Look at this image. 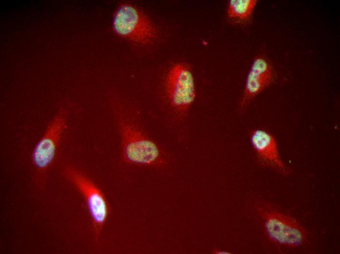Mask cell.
Listing matches in <instances>:
<instances>
[{
    "instance_id": "obj_1",
    "label": "cell",
    "mask_w": 340,
    "mask_h": 254,
    "mask_svg": "<svg viewBox=\"0 0 340 254\" xmlns=\"http://www.w3.org/2000/svg\"><path fill=\"white\" fill-rule=\"evenodd\" d=\"M121 138L122 155L129 164L159 167L166 159L158 146L125 115L118 116Z\"/></svg>"
},
{
    "instance_id": "obj_2",
    "label": "cell",
    "mask_w": 340,
    "mask_h": 254,
    "mask_svg": "<svg viewBox=\"0 0 340 254\" xmlns=\"http://www.w3.org/2000/svg\"><path fill=\"white\" fill-rule=\"evenodd\" d=\"M68 112L61 107L47 126L36 144L32 153V163L36 178L41 187L44 184L48 170L52 166L61 137L67 127Z\"/></svg>"
},
{
    "instance_id": "obj_3",
    "label": "cell",
    "mask_w": 340,
    "mask_h": 254,
    "mask_svg": "<svg viewBox=\"0 0 340 254\" xmlns=\"http://www.w3.org/2000/svg\"><path fill=\"white\" fill-rule=\"evenodd\" d=\"M112 28L115 34L134 42L146 44L156 36V29L149 18L138 7L122 3L114 12Z\"/></svg>"
},
{
    "instance_id": "obj_4",
    "label": "cell",
    "mask_w": 340,
    "mask_h": 254,
    "mask_svg": "<svg viewBox=\"0 0 340 254\" xmlns=\"http://www.w3.org/2000/svg\"><path fill=\"white\" fill-rule=\"evenodd\" d=\"M63 174L84 198L91 218L95 240H98L109 212L104 193L90 179L71 167H65Z\"/></svg>"
},
{
    "instance_id": "obj_5",
    "label": "cell",
    "mask_w": 340,
    "mask_h": 254,
    "mask_svg": "<svg viewBox=\"0 0 340 254\" xmlns=\"http://www.w3.org/2000/svg\"><path fill=\"white\" fill-rule=\"evenodd\" d=\"M258 212L264 221L267 237L273 242L294 248L301 246L306 241V232L295 219L273 210L259 208Z\"/></svg>"
},
{
    "instance_id": "obj_6",
    "label": "cell",
    "mask_w": 340,
    "mask_h": 254,
    "mask_svg": "<svg viewBox=\"0 0 340 254\" xmlns=\"http://www.w3.org/2000/svg\"><path fill=\"white\" fill-rule=\"evenodd\" d=\"M165 87L171 107L180 114H186L196 97L194 77L188 65L174 64L168 73Z\"/></svg>"
},
{
    "instance_id": "obj_7",
    "label": "cell",
    "mask_w": 340,
    "mask_h": 254,
    "mask_svg": "<svg viewBox=\"0 0 340 254\" xmlns=\"http://www.w3.org/2000/svg\"><path fill=\"white\" fill-rule=\"evenodd\" d=\"M250 142L260 163L283 175L290 169L281 160L275 137L262 129H255L250 134Z\"/></svg>"
},
{
    "instance_id": "obj_8",
    "label": "cell",
    "mask_w": 340,
    "mask_h": 254,
    "mask_svg": "<svg viewBox=\"0 0 340 254\" xmlns=\"http://www.w3.org/2000/svg\"><path fill=\"white\" fill-rule=\"evenodd\" d=\"M274 79L273 70L270 63L261 55L255 57L247 74L239 107L244 108Z\"/></svg>"
},
{
    "instance_id": "obj_9",
    "label": "cell",
    "mask_w": 340,
    "mask_h": 254,
    "mask_svg": "<svg viewBox=\"0 0 340 254\" xmlns=\"http://www.w3.org/2000/svg\"><path fill=\"white\" fill-rule=\"evenodd\" d=\"M257 0H231L228 2L229 18L240 21H249L257 3Z\"/></svg>"
},
{
    "instance_id": "obj_10",
    "label": "cell",
    "mask_w": 340,
    "mask_h": 254,
    "mask_svg": "<svg viewBox=\"0 0 340 254\" xmlns=\"http://www.w3.org/2000/svg\"><path fill=\"white\" fill-rule=\"evenodd\" d=\"M214 252H215V253H217V254H228V253H227L226 252L222 251L220 250H219H219H218V251L215 250V251H214Z\"/></svg>"
}]
</instances>
